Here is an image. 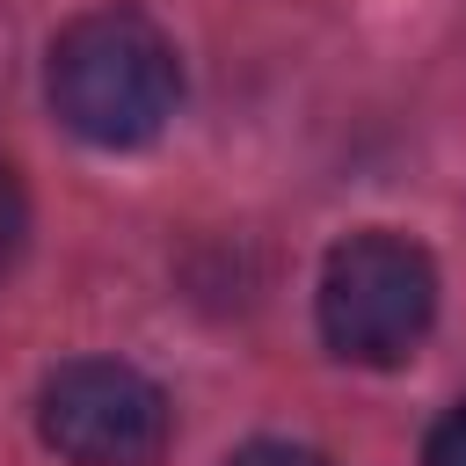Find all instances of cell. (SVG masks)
Segmentation results:
<instances>
[{
  "label": "cell",
  "instance_id": "cell-4",
  "mask_svg": "<svg viewBox=\"0 0 466 466\" xmlns=\"http://www.w3.org/2000/svg\"><path fill=\"white\" fill-rule=\"evenodd\" d=\"M22 240H29V197H22V175L0 160V277L15 269Z\"/></svg>",
  "mask_w": 466,
  "mask_h": 466
},
{
  "label": "cell",
  "instance_id": "cell-5",
  "mask_svg": "<svg viewBox=\"0 0 466 466\" xmlns=\"http://www.w3.org/2000/svg\"><path fill=\"white\" fill-rule=\"evenodd\" d=\"M422 466H466V400L437 415V430L422 444Z\"/></svg>",
  "mask_w": 466,
  "mask_h": 466
},
{
  "label": "cell",
  "instance_id": "cell-6",
  "mask_svg": "<svg viewBox=\"0 0 466 466\" xmlns=\"http://www.w3.org/2000/svg\"><path fill=\"white\" fill-rule=\"evenodd\" d=\"M226 466H328L320 451H306V444H284V437H262V444H240Z\"/></svg>",
  "mask_w": 466,
  "mask_h": 466
},
{
  "label": "cell",
  "instance_id": "cell-2",
  "mask_svg": "<svg viewBox=\"0 0 466 466\" xmlns=\"http://www.w3.org/2000/svg\"><path fill=\"white\" fill-rule=\"evenodd\" d=\"M437 320V269L400 233H350L320 269V342L342 364H400Z\"/></svg>",
  "mask_w": 466,
  "mask_h": 466
},
{
  "label": "cell",
  "instance_id": "cell-1",
  "mask_svg": "<svg viewBox=\"0 0 466 466\" xmlns=\"http://www.w3.org/2000/svg\"><path fill=\"white\" fill-rule=\"evenodd\" d=\"M51 102L87 146H146L182 102L175 44L138 7H95L51 44Z\"/></svg>",
  "mask_w": 466,
  "mask_h": 466
},
{
  "label": "cell",
  "instance_id": "cell-3",
  "mask_svg": "<svg viewBox=\"0 0 466 466\" xmlns=\"http://www.w3.org/2000/svg\"><path fill=\"white\" fill-rule=\"evenodd\" d=\"M36 430L73 466H160L175 415H167V393L138 364L80 357L44 379Z\"/></svg>",
  "mask_w": 466,
  "mask_h": 466
}]
</instances>
